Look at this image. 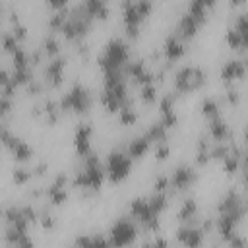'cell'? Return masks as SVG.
I'll list each match as a JSON object with an SVG mask.
<instances>
[{"label": "cell", "mask_w": 248, "mask_h": 248, "mask_svg": "<svg viewBox=\"0 0 248 248\" xmlns=\"http://www.w3.org/2000/svg\"><path fill=\"white\" fill-rule=\"evenodd\" d=\"M153 157H155V161H167L170 157V143L167 140L157 141L155 147H153Z\"/></svg>", "instance_id": "cell-33"}, {"label": "cell", "mask_w": 248, "mask_h": 248, "mask_svg": "<svg viewBox=\"0 0 248 248\" xmlns=\"http://www.w3.org/2000/svg\"><path fill=\"white\" fill-rule=\"evenodd\" d=\"M143 134L151 140V143H157V141H165V140H167L169 128L163 124V120H161V118H157V120H153V122L147 126V130H145Z\"/></svg>", "instance_id": "cell-26"}, {"label": "cell", "mask_w": 248, "mask_h": 248, "mask_svg": "<svg viewBox=\"0 0 248 248\" xmlns=\"http://www.w3.org/2000/svg\"><path fill=\"white\" fill-rule=\"evenodd\" d=\"M169 178H170V194L186 192V190H190L196 184L198 170L190 163H180V165H176L172 169V172L169 174Z\"/></svg>", "instance_id": "cell-10"}, {"label": "cell", "mask_w": 248, "mask_h": 248, "mask_svg": "<svg viewBox=\"0 0 248 248\" xmlns=\"http://www.w3.org/2000/svg\"><path fill=\"white\" fill-rule=\"evenodd\" d=\"M132 167H134V159L126 151V147H114L105 157V172L110 184L124 182L132 174Z\"/></svg>", "instance_id": "cell-8"}, {"label": "cell", "mask_w": 248, "mask_h": 248, "mask_svg": "<svg viewBox=\"0 0 248 248\" xmlns=\"http://www.w3.org/2000/svg\"><path fill=\"white\" fill-rule=\"evenodd\" d=\"M33 169H25V167H16L12 170V180L16 186H25L31 178H33Z\"/></svg>", "instance_id": "cell-30"}, {"label": "cell", "mask_w": 248, "mask_h": 248, "mask_svg": "<svg viewBox=\"0 0 248 248\" xmlns=\"http://www.w3.org/2000/svg\"><path fill=\"white\" fill-rule=\"evenodd\" d=\"M66 64H68V58L58 54V56H52L48 58V62L45 64L43 68V83L46 87H58L62 81H64V70H66Z\"/></svg>", "instance_id": "cell-13"}, {"label": "cell", "mask_w": 248, "mask_h": 248, "mask_svg": "<svg viewBox=\"0 0 248 248\" xmlns=\"http://www.w3.org/2000/svg\"><path fill=\"white\" fill-rule=\"evenodd\" d=\"M140 231H141V227L130 215H124V217H118L110 225L107 236H108L110 246H130L138 240Z\"/></svg>", "instance_id": "cell-9"}, {"label": "cell", "mask_w": 248, "mask_h": 248, "mask_svg": "<svg viewBox=\"0 0 248 248\" xmlns=\"http://www.w3.org/2000/svg\"><path fill=\"white\" fill-rule=\"evenodd\" d=\"M45 4H46L50 10H54V12H60V10H68V6H70V0H45Z\"/></svg>", "instance_id": "cell-39"}, {"label": "cell", "mask_w": 248, "mask_h": 248, "mask_svg": "<svg viewBox=\"0 0 248 248\" xmlns=\"http://www.w3.org/2000/svg\"><path fill=\"white\" fill-rule=\"evenodd\" d=\"M140 101L143 105H153L155 101H159V87L155 81L140 85Z\"/></svg>", "instance_id": "cell-28"}, {"label": "cell", "mask_w": 248, "mask_h": 248, "mask_svg": "<svg viewBox=\"0 0 248 248\" xmlns=\"http://www.w3.org/2000/svg\"><path fill=\"white\" fill-rule=\"evenodd\" d=\"M128 215L141 227V231L157 234L161 231V215H157L149 203V196H136L130 200Z\"/></svg>", "instance_id": "cell-7"}, {"label": "cell", "mask_w": 248, "mask_h": 248, "mask_svg": "<svg viewBox=\"0 0 248 248\" xmlns=\"http://www.w3.org/2000/svg\"><path fill=\"white\" fill-rule=\"evenodd\" d=\"M46 170H48V165H46V163H39V165L33 167V174H35V176H43Z\"/></svg>", "instance_id": "cell-42"}, {"label": "cell", "mask_w": 248, "mask_h": 248, "mask_svg": "<svg viewBox=\"0 0 248 248\" xmlns=\"http://www.w3.org/2000/svg\"><path fill=\"white\" fill-rule=\"evenodd\" d=\"M225 101H227L229 105H232V107H238V103H240V93H238V89L232 87V85H229L227 91H225Z\"/></svg>", "instance_id": "cell-37"}, {"label": "cell", "mask_w": 248, "mask_h": 248, "mask_svg": "<svg viewBox=\"0 0 248 248\" xmlns=\"http://www.w3.org/2000/svg\"><path fill=\"white\" fill-rule=\"evenodd\" d=\"M242 140L248 143V124H246V126H244V130H242Z\"/></svg>", "instance_id": "cell-44"}, {"label": "cell", "mask_w": 248, "mask_h": 248, "mask_svg": "<svg viewBox=\"0 0 248 248\" xmlns=\"http://www.w3.org/2000/svg\"><path fill=\"white\" fill-rule=\"evenodd\" d=\"M207 136L213 141H231L232 130L223 116H215V118L207 120Z\"/></svg>", "instance_id": "cell-19"}, {"label": "cell", "mask_w": 248, "mask_h": 248, "mask_svg": "<svg viewBox=\"0 0 248 248\" xmlns=\"http://www.w3.org/2000/svg\"><path fill=\"white\" fill-rule=\"evenodd\" d=\"M105 180H107L105 163L99 159V155L95 151H91L87 157L81 159V167L74 172V176L70 178V184L74 188H79V190L93 194V192L101 190Z\"/></svg>", "instance_id": "cell-1"}, {"label": "cell", "mask_w": 248, "mask_h": 248, "mask_svg": "<svg viewBox=\"0 0 248 248\" xmlns=\"http://www.w3.org/2000/svg\"><path fill=\"white\" fill-rule=\"evenodd\" d=\"M200 27H202V23L192 16V14H188V12H184L180 17H178V21H176V27H174V35H178L182 41H190V39H194L196 35H198V31H200Z\"/></svg>", "instance_id": "cell-18"}, {"label": "cell", "mask_w": 248, "mask_h": 248, "mask_svg": "<svg viewBox=\"0 0 248 248\" xmlns=\"http://www.w3.org/2000/svg\"><path fill=\"white\" fill-rule=\"evenodd\" d=\"M74 244H78V246H93V242H91V232H89V234H79V236H76Z\"/></svg>", "instance_id": "cell-41"}, {"label": "cell", "mask_w": 248, "mask_h": 248, "mask_svg": "<svg viewBox=\"0 0 248 248\" xmlns=\"http://www.w3.org/2000/svg\"><path fill=\"white\" fill-rule=\"evenodd\" d=\"M176 99H178V95L174 91L165 93L159 99V118L163 120V124L167 128H176L178 126V114H176V108H174Z\"/></svg>", "instance_id": "cell-17"}, {"label": "cell", "mask_w": 248, "mask_h": 248, "mask_svg": "<svg viewBox=\"0 0 248 248\" xmlns=\"http://www.w3.org/2000/svg\"><path fill=\"white\" fill-rule=\"evenodd\" d=\"M200 207L194 198H184L180 202V207L176 211V221L178 223H200Z\"/></svg>", "instance_id": "cell-21"}, {"label": "cell", "mask_w": 248, "mask_h": 248, "mask_svg": "<svg viewBox=\"0 0 248 248\" xmlns=\"http://www.w3.org/2000/svg\"><path fill=\"white\" fill-rule=\"evenodd\" d=\"M83 8L87 10V14L97 21H105L108 19L110 16V8H108V2L107 0H81Z\"/></svg>", "instance_id": "cell-23"}, {"label": "cell", "mask_w": 248, "mask_h": 248, "mask_svg": "<svg viewBox=\"0 0 248 248\" xmlns=\"http://www.w3.org/2000/svg\"><path fill=\"white\" fill-rule=\"evenodd\" d=\"M207 74L198 64H182L174 76H172V91L176 95H186L192 91H198L205 85Z\"/></svg>", "instance_id": "cell-6"}, {"label": "cell", "mask_w": 248, "mask_h": 248, "mask_svg": "<svg viewBox=\"0 0 248 248\" xmlns=\"http://www.w3.org/2000/svg\"><path fill=\"white\" fill-rule=\"evenodd\" d=\"M232 27L238 31L240 39H242V50H248V14H236L232 19Z\"/></svg>", "instance_id": "cell-27"}, {"label": "cell", "mask_w": 248, "mask_h": 248, "mask_svg": "<svg viewBox=\"0 0 248 248\" xmlns=\"http://www.w3.org/2000/svg\"><path fill=\"white\" fill-rule=\"evenodd\" d=\"M10 31L17 37V41H19V43H21V41H25V39H27V35H29V33H27V27H25L21 21H14Z\"/></svg>", "instance_id": "cell-38"}, {"label": "cell", "mask_w": 248, "mask_h": 248, "mask_svg": "<svg viewBox=\"0 0 248 248\" xmlns=\"http://www.w3.org/2000/svg\"><path fill=\"white\" fill-rule=\"evenodd\" d=\"M2 46H4V52L12 54V52H16V50L21 46V43L17 41V37H16L12 31H6V33L2 35Z\"/></svg>", "instance_id": "cell-32"}, {"label": "cell", "mask_w": 248, "mask_h": 248, "mask_svg": "<svg viewBox=\"0 0 248 248\" xmlns=\"http://www.w3.org/2000/svg\"><path fill=\"white\" fill-rule=\"evenodd\" d=\"M93 23H95V19L87 14L83 4H78V6L68 10V17H66V23H64L62 31H60V35L66 41L76 45V43H79V41H83L87 37V33L93 27Z\"/></svg>", "instance_id": "cell-5"}, {"label": "cell", "mask_w": 248, "mask_h": 248, "mask_svg": "<svg viewBox=\"0 0 248 248\" xmlns=\"http://www.w3.org/2000/svg\"><path fill=\"white\" fill-rule=\"evenodd\" d=\"M225 242H227L229 246H246V244H248V240H246V238H242V236L238 234V231H236L234 234H231Z\"/></svg>", "instance_id": "cell-40"}, {"label": "cell", "mask_w": 248, "mask_h": 248, "mask_svg": "<svg viewBox=\"0 0 248 248\" xmlns=\"http://www.w3.org/2000/svg\"><path fill=\"white\" fill-rule=\"evenodd\" d=\"M225 43H227V46L231 50H242V39H240L238 31L232 25H229L225 29Z\"/></svg>", "instance_id": "cell-31"}, {"label": "cell", "mask_w": 248, "mask_h": 248, "mask_svg": "<svg viewBox=\"0 0 248 248\" xmlns=\"http://www.w3.org/2000/svg\"><path fill=\"white\" fill-rule=\"evenodd\" d=\"M60 112H72V114H85L93 107V93L87 85L81 81H74L58 99Z\"/></svg>", "instance_id": "cell-4"}, {"label": "cell", "mask_w": 248, "mask_h": 248, "mask_svg": "<svg viewBox=\"0 0 248 248\" xmlns=\"http://www.w3.org/2000/svg\"><path fill=\"white\" fill-rule=\"evenodd\" d=\"M14 105H16V97L2 93V97H0V114H2V118H6V116L12 112Z\"/></svg>", "instance_id": "cell-36"}, {"label": "cell", "mask_w": 248, "mask_h": 248, "mask_svg": "<svg viewBox=\"0 0 248 248\" xmlns=\"http://www.w3.org/2000/svg\"><path fill=\"white\" fill-rule=\"evenodd\" d=\"M66 184H68V176L64 172H58L54 180L45 188V200H48L50 205H64L68 200Z\"/></svg>", "instance_id": "cell-16"}, {"label": "cell", "mask_w": 248, "mask_h": 248, "mask_svg": "<svg viewBox=\"0 0 248 248\" xmlns=\"http://www.w3.org/2000/svg\"><path fill=\"white\" fill-rule=\"evenodd\" d=\"M248 72V56H242V58H229L221 64L219 68V78L223 83L227 85H232L234 81L242 79Z\"/></svg>", "instance_id": "cell-12"}, {"label": "cell", "mask_w": 248, "mask_h": 248, "mask_svg": "<svg viewBox=\"0 0 248 248\" xmlns=\"http://www.w3.org/2000/svg\"><path fill=\"white\" fill-rule=\"evenodd\" d=\"M39 225L45 229V231H52L56 227V217L48 211V209H41L39 211Z\"/></svg>", "instance_id": "cell-34"}, {"label": "cell", "mask_w": 248, "mask_h": 248, "mask_svg": "<svg viewBox=\"0 0 248 248\" xmlns=\"http://www.w3.org/2000/svg\"><path fill=\"white\" fill-rule=\"evenodd\" d=\"M205 234L200 223H180L176 229V240L184 246H202Z\"/></svg>", "instance_id": "cell-15"}, {"label": "cell", "mask_w": 248, "mask_h": 248, "mask_svg": "<svg viewBox=\"0 0 248 248\" xmlns=\"http://www.w3.org/2000/svg\"><path fill=\"white\" fill-rule=\"evenodd\" d=\"M153 192L170 194V178H169V174H159V176L153 178Z\"/></svg>", "instance_id": "cell-35"}, {"label": "cell", "mask_w": 248, "mask_h": 248, "mask_svg": "<svg viewBox=\"0 0 248 248\" xmlns=\"http://www.w3.org/2000/svg\"><path fill=\"white\" fill-rule=\"evenodd\" d=\"M93 132H95V130H93V124H89V122H79V124L74 128L72 145H74L76 157L83 159V157H87V155L93 151V145H91Z\"/></svg>", "instance_id": "cell-11"}, {"label": "cell", "mask_w": 248, "mask_h": 248, "mask_svg": "<svg viewBox=\"0 0 248 248\" xmlns=\"http://www.w3.org/2000/svg\"><path fill=\"white\" fill-rule=\"evenodd\" d=\"M149 149H151V140L145 134H138L132 140H128V143H126V151L132 155L134 161L143 159L149 153Z\"/></svg>", "instance_id": "cell-20"}, {"label": "cell", "mask_w": 248, "mask_h": 248, "mask_svg": "<svg viewBox=\"0 0 248 248\" xmlns=\"http://www.w3.org/2000/svg\"><path fill=\"white\" fill-rule=\"evenodd\" d=\"M120 8H122L124 37L128 41L138 39L141 23L153 12V0H120Z\"/></svg>", "instance_id": "cell-3"}, {"label": "cell", "mask_w": 248, "mask_h": 248, "mask_svg": "<svg viewBox=\"0 0 248 248\" xmlns=\"http://www.w3.org/2000/svg\"><path fill=\"white\" fill-rule=\"evenodd\" d=\"M200 112L207 120H211L215 116H221V103H219V99H215V97H203L200 101Z\"/></svg>", "instance_id": "cell-25"}, {"label": "cell", "mask_w": 248, "mask_h": 248, "mask_svg": "<svg viewBox=\"0 0 248 248\" xmlns=\"http://www.w3.org/2000/svg\"><path fill=\"white\" fill-rule=\"evenodd\" d=\"M248 0H229V6L231 8H236V6H242V4H246Z\"/></svg>", "instance_id": "cell-43"}, {"label": "cell", "mask_w": 248, "mask_h": 248, "mask_svg": "<svg viewBox=\"0 0 248 248\" xmlns=\"http://www.w3.org/2000/svg\"><path fill=\"white\" fill-rule=\"evenodd\" d=\"M116 114H118V122H120L122 126H134V124L138 122V118H140L138 110L134 108V101L128 103V105H124Z\"/></svg>", "instance_id": "cell-29"}, {"label": "cell", "mask_w": 248, "mask_h": 248, "mask_svg": "<svg viewBox=\"0 0 248 248\" xmlns=\"http://www.w3.org/2000/svg\"><path fill=\"white\" fill-rule=\"evenodd\" d=\"M217 6V0H188V8L186 12L192 14L202 25L207 21V14Z\"/></svg>", "instance_id": "cell-22"}, {"label": "cell", "mask_w": 248, "mask_h": 248, "mask_svg": "<svg viewBox=\"0 0 248 248\" xmlns=\"http://www.w3.org/2000/svg\"><path fill=\"white\" fill-rule=\"evenodd\" d=\"M186 52H188L186 41H182L178 35L170 33V35L165 37L163 46H161V54H163L165 62H169V64L178 62V60H182V58L186 56Z\"/></svg>", "instance_id": "cell-14"}, {"label": "cell", "mask_w": 248, "mask_h": 248, "mask_svg": "<svg viewBox=\"0 0 248 248\" xmlns=\"http://www.w3.org/2000/svg\"><path fill=\"white\" fill-rule=\"evenodd\" d=\"M39 48H41V52H43L45 56L52 58V56H58V54H60L62 43H60V39L56 37V33H46V35L41 39Z\"/></svg>", "instance_id": "cell-24"}, {"label": "cell", "mask_w": 248, "mask_h": 248, "mask_svg": "<svg viewBox=\"0 0 248 248\" xmlns=\"http://www.w3.org/2000/svg\"><path fill=\"white\" fill-rule=\"evenodd\" d=\"M132 60V50H130V43L126 37H110L101 54L97 56V66L101 68L103 74L107 72H120L124 70V66Z\"/></svg>", "instance_id": "cell-2"}]
</instances>
